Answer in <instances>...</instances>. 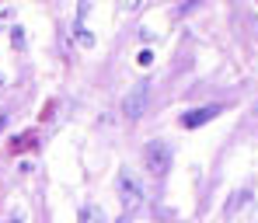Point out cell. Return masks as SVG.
Listing matches in <instances>:
<instances>
[{"instance_id":"cell-1","label":"cell","mask_w":258,"mask_h":223,"mask_svg":"<svg viewBox=\"0 0 258 223\" xmlns=\"http://www.w3.org/2000/svg\"><path fill=\"white\" fill-rule=\"evenodd\" d=\"M115 188H119V199H122V213L133 216V213L143 206V185H140V178H136V171L122 168L119 178H115Z\"/></svg>"},{"instance_id":"cell-2","label":"cell","mask_w":258,"mask_h":223,"mask_svg":"<svg viewBox=\"0 0 258 223\" xmlns=\"http://www.w3.org/2000/svg\"><path fill=\"white\" fill-rule=\"evenodd\" d=\"M143 161H147V171H154L157 178L161 175H168L174 164V150L171 143H164V139H150L147 146H143Z\"/></svg>"},{"instance_id":"cell-3","label":"cell","mask_w":258,"mask_h":223,"mask_svg":"<svg viewBox=\"0 0 258 223\" xmlns=\"http://www.w3.org/2000/svg\"><path fill=\"white\" fill-rule=\"evenodd\" d=\"M147 101H150V88H147V84H140V88H133L126 98H122V105H119V108H122V115H126V119H140V115L147 112Z\"/></svg>"},{"instance_id":"cell-4","label":"cell","mask_w":258,"mask_h":223,"mask_svg":"<svg viewBox=\"0 0 258 223\" xmlns=\"http://www.w3.org/2000/svg\"><path fill=\"white\" fill-rule=\"evenodd\" d=\"M220 112H223V105H203V108H192V112L181 115V126H185V129H199V126L213 122Z\"/></svg>"},{"instance_id":"cell-5","label":"cell","mask_w":258,"mask_h":223,"mask_svg":"<svg viewBox=\"0 0 258 223\" xmlns=\"http://www.w3.org/2000/svg\"><path fill=\"white\" fill-rule=\"evenodd\" d=\"M81 223H108V220H105V209L101 206L87 202V206H81Z\"/></svg>"},{"instance_id":"cell-6","label":"cell","mask_w":258,"mask_h":223,"mask_svg":"<svg viewBox=\"0 0 258 223\" xmlns=\"http://www.w3.org/2000/svg\"><path fill=\"white\" fill-rule=\"evenodd\" d=\"M74 32H77V42H81V45H94V35L87 32L84 21H77V28H74Z\"/></svg>"},{"instance_id":"cell-7","label":"cell","mask_w":258,"mask_h":223,"mask_svg":"<svg viewBox=\"0 0 258 223\" xmlns=\"http://www.w3.org/2000/svg\"><path fill=\"white\" fill-rule=\"evenodd\" d=\"M237 199H241V206H248V202H251V192H241ZM234 209H237V206H234V202H227V216H234Z\"/></svg>"},{"instance_id":"cell-8","label":"cell","mask_w":258,"mask_h":223,"mask_svg":"<svg viewBox=\"0 0 258 223\" xmlns=\"http://www.w3.org/2000/svg\"><path fill=\"white\" fill-rule=\"evenodd\" d=\"M136 63H140V66H150V63H154V52H150V49L136 52Z\"/></svg>"},{"instance_id":"cell-9","label":"cell","mask_w":258,"mask_h":223,"mask_svg":"<svg viewBox=\"0 0 258 223\" xmlns=\"http://www.w3.org/2000/svg\"><path fill=\"white\" fill-rule=\"evenodd\" d=\"M11 39H14V49H21V45H25V35H21V28H11Z\"/></svg>"},{"instance_id":"cell-10","label":"cell","mask_w":258,"mask_h":223,"mask_svg":"<svg viewBox=\"0 0 258 223\" xmlns=\"http://www.w3.org/2000/svg\"><path fill=\"white\" fill-rule=\"evenodd\" d=\"M251 112H255V119H258V101H255V105H251Z\"/></svg>"},{"instance_id":"cell-11","label":"cell","mask_w":258,"mask_h":223,"mask_svg":"<svg viewBox=\"0 0 258 223\" xmlns=\"http://www.w3.org/2000/svg\"><path fill=\"white\" fill-rule=\"evenodd\" d=\"M255 35H258V18H255Z\"/></svg>"},{"instance_id":"cell-12","label":"cell","mask_w":258,"mask_h":223,"mask_svg":"<svg viewBox=\"0 0 258 223\" xmlns=\"http://www.w3.org/2000/svg\"><path fill=\"white\" fill-rule=\"evenodd\" d=\"M0 223H4V220H0ZM11 223H18V220H11Z\"/></svg>"}]
</instances>
